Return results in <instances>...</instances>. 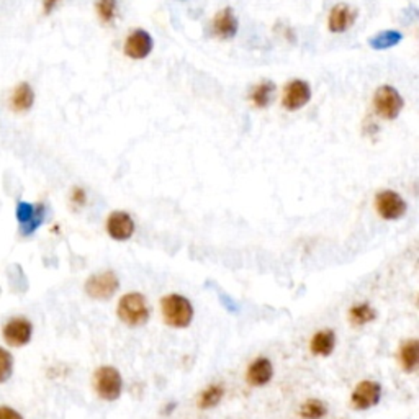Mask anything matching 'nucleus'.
<instances>
[{
  "label": "nucleus",
  "instance_id": "14",
  "mask_svg": "<svg viewBox=\"0 0 419 419\" xmlns=\"http://www.w3.org/2000/svg\"><path fill=\"white\" fill-rule=\"evenodd\" d=\"M272 375H274V369H272L270 360L266 357H259L251 364L249 369H247L246 380L252 387H262V385H267L270 382Z\"/></svg>",
  "mask_w": 419,
  "mask_h": 419
},
{
  "label": "nucleus",
  "instance_id": "27",
  "mask_svg": "<svg viewBox=\"0 0 419 419\" xmlns=\"http://www.w3.org/2000/svg\"><path fill=\"white\" fill-rule=\"evenodd\" d=\"M60 2L61 0H43V11H45L46 15L48 13H51L53 8H55Z\"/></svg>",
  "mask_w": 419,
  "mask_h": 419
},
{
  "label": "nucleus",
  "instance_id": "13",
  "mask_svg": "<svg viewBox=\"0 0 419 419\" xmlns=\"http://www.w3.org/2000/svg\"><path fill=\"white\" fill-rule=\"evenodd\" d=\"M355 18H357V12L352 11L349 6H345V4H338L329 13V30L334 33L349 30L354 25Z\"/></svg>",
  "mask_w": 419,
  "mask_h": 419
},
{
  "label": "nucleus",
  "instance_id": "23",
  "mask_svg": "<svg viewBox=\"0 0 419 419\" xmlns=\"http://www.w3.org/2000/svg\"><path fill=\"white\" fill-rule=\"evenodd\" d=\"M97 13L104 23H111L116 17V0H99Z\"/></svg>",
  "mask_w": 419,
  "mask_h": 419
},
{
  "label": "nucleus",
  "instance_id": "21",
  "mask_svg": "<svg viewBox=\"0 0 419 419\" xmlns=\"http://www.w3.org/2000/svg\"><path fill=\"white\" fill-rule=\"evenodd\" d=\"M223 393H225V392H223L221 385H212V387H208L202 393V397H200V401H198L200 408L210 409V408L217 406V404L221 401Z\"/></svg>",
  "mask_w": 419,
  "mask_h": 419
},
{
  "label": "nucleus",
  "instance_id": "6",
  "mask_svg": "<svg viewBox=\"0 0 419 419\" xmlns=\"http://www.w3.org/2000/svg\"><path fill=\"white\" fill-rule=\"evenodd\" d=\"M120 282L111 270L100 272V274L92 275L85 282V294L95 300H107L118 290Z\"/></svg>",
  "mask_w": 419,
  "mask_h": 419
},
{
  "label": "nucleus",
  "instance_id": "18",
  "mask_svg": "<svg viewBox=\"0 0 419 419\" xmlns=\"http://www.w3.org/2000/svg\"><path fill=\"white\" fill-rule=\"evenodd\" d=\"M401 33L399 32H394V30H387V32H382L378 33V35L372 36L369 40V45L372 50H388V48H393L397 46L399 41H401Z\"/></svg>",
  "mask_w": 419,
  "mask_h": 419
},
{
  "label": "nucleus",
  "instance_id": "20",
  "mask_svg": "<svg viewBox=\"0 0 419 419\" xmlns=\"http://www.w3.org/2000/svg\"><path fill=\"white\" fill-rule=\"evenodd\" d=\"M375 311L370 305L367 303H362V305H357V306H352L349 311V320L352 324H365V323H370V321L375 320Z\"/></svg>",
  "mask_w": 419,
  "mask_h": 419
},
{
  "label": "nucleus",
  "instance_id": "2",
  "mask_svg": "<svg viewBox=\"0 0 419 419\" xmlns=\"http://www.w3.org/2000/svg\"><path fill=\"white\" fill-rule=\"evenodd\" d=\"M118 318L128 326H141L149 318V308L146 303L144 296L141 294H126L120 300L118 310H116Z\"/></svg>",
  "mask_w": 419,
  "mask_h": 419
},
{
  "label": "nucleus",
  "instance_id": "5",
  "mask_svg": "<svg viewBox=\"0 0 419 419\" xmlns=\"http://www.w3.org/2000/svg\"><path fill=\"white\" fill-rule=\"evenodd\" d=\"M33 326L25 316H15L2 326V338L11 348H23L30 343Z\"/></svg>",
  "mask_w": 419,
  "mask_h": 419
},
{
  "label": "nucleus",
  "instance_id": "10",
  "mask_svg": "<svg viewBox=\"0 0 419 419\" xmlns=\"http://www.w3.org/2000/svg\"><path fill=\"white\" fill-rule=\"evenodd\" d=\"M107 233L115 241H126L133 236L135 221L125 212H114L107 220Z\"/></svg>",
  "mask_w": 419,
  "mask_h": 419
},
{
  "label": "nucleus",
  "instance_id": "3",
  "mask_svg": "<svg viewBox=\"0 0 419 419\" xmlns=\"http://www.w3.org/2000/svg\"><path fill=\"white\" fill-rule=\"evenodd\" d=\"M121 375L114 367H100L95 370L94 373V388L97 394L105 401H115L121 394Z\"/></svg>",
  "mask_w": 419,
  "mask_h": 419
},
{
  "label": "nucleus",
  "instance_id": "25",
  "mask_svg": "<svg viewBox=\"0 0 419 419\" xmlns=\"http://www.w3.org/2000/svg\"><path fill=\"white\" fill-rule=\"evenodd\" d=\"M0 419H23V416L17 409L2 404V406H0Z\"/></svg>",
  "mask_w": 419,
  "mask_h": 419
},
{
  "label": "nucleus",
  "instance_id": "26",
  "mask_svg": "<svg viewBox=\"0 0 419 419\" xmlns=\"http://www.w3.org/2000/svg\"><path fill=\"white\" fill-rule=\"evenodd\" d=\"M71 202L74 205H84L85 203V193L82 188H74L71 195Z\"/></svg>",
  "mask_w": 419,
  "mask_h": 419
},
{
  "label": "nucleus",
  "instance_id": "12",
  "mask_svg": "<svg viewBox=\"0 0 419 419\" xmlns=\"http://www.w3.org/2000/svg\"><path fill=\"white\" fill-rule=\"evenodd\" d=\"M35 104V92H33L32 85L28 82H20L15 85V89L12 90L11 99H8V107L15 114H27Z\"/></svg>",
  "mask_w": 419,
  "mask_h": 419
},
{
  "label": "nucleus",
  "instance_id": "15",
  "mask_svg": "<svg viewBox=\"0 0 419 419\" xmlns=\"http://www.w3.org/2000/svg\"><path fill=\"white\" fill-rule=\"evenodd\" d=\"M213 30H215V35L223 38V40H231L236 35L238 20L233 13V8L226 7L221 12H218L215 22H213Z\"/></svg>",
  "mask_w": 419,
  "mask_h": 419
},
{
  "label": "nucleus",
  "instance_id": "19",
  "mask_svg": "<svg viewBox=\"0 0 419 419\" xmlns=\"http://www.w3.org/2000/svg\"><path fill=\"white\" fill-rule=\"evenodd\" d=\"M274 92H275L274 82L270 81L261 82V84L256 85L254 90H252V102H254L256 107H259V109H266V107H269V104L272 102Z\"/></svg>",
  "mask_w": 419,
  "mask_h": 419
},
{
  "label": "nucleus",
  "instance_id": "11",
  "mask_svg": "<svg viewBox=\"0 0 419 419\" xmlns=\"http://www.w3.org/2000/svg\"><path fill=\"white\" fill-rule=\"evenodd\" d=\"M153 38H151L148 32L136 30L126 38L125 53L126 56L133 57V60H144V57H148L149 53L153 51Z\"/></svg>",
  "mask_w": 419,
  "mask_h": 419
},
{
  "label": "nucleus",
  "instance_id": "1",
  "mask_svg": "<svg viewBox=\"0 0 419 419\" xmlns=\"http://www.w3.org/2000/svg\"><path fill=\"white\" fill-rule=\"evenodd\" d=\"M163 308V318L165 324L172 328H187L192 323L193 306L182 295H167L160 301Z\"/></svg>",
  "mask_w": 419,
  "mask_h": 419
},
{
  "label": "nucleus",
  "instance_id": "17",
  "mask_svg": "<svg viewBox=\"0 0 419 419\" xmlns=\"http://www.w3.org/2000/svg\"><path fill=\"white\" fill-rule=\"evenodd\" d=\"M419 359V343L418 339H409L401 344L399 349V360L404 372H414Z\"/></svg>",
  "mask_w": 419,
  "mask_h": 419
},
{
  "label": "nucleus",
  "instance_id": "8",
  "mask_svg": "<svg viewBox=\"0 0 419 419\" xmlns=\"http://www.w3.org/2000/svg\"><path fill=\"white\" fill-rule=\"evenodd\" d=\"M311 99V87L305 81H291L284 90V107L287 110H298Z\"/></svg>",
  "mask_w": 419,
  "mask_h": 419
},
{
  "label": "nucleus",
  "instance_id": "9",
  "mask_svg": "<svg viewBox=\"0 0 419 419\" xmlns=\"http://www.w3.org/2000/svg\"><path fill=\"white\" fill-rule=\"evenodd\" d=\"M380 397H382V387L377 382L365 380L357 385L350 399L355 409H369L380 401Z\"/></svg>",
  "mask_w": 419,
  "mask_h": 419
},
{
  "label": "nucleus",
  "instance_id": "7",
  "mask_svg": "<svg viewBox=\"0 0 419 419\" xmlns=\"http://www.w3.org/2000/svg\"><path fill=\"white\" fill-rule=\"evenodd\" d=\"M375 208H377L378 215L385 220H398L406 212V202L397 192L385 190L375 197Z\"/></svg>",
  "mask_w": 419,
  "mask_h": 419
},
{
  "label": "nucleus",
  "instance_id": "4",
  "mask_svg": "<svg viewBox=\"0 0 419 419\" xmlns=\"http://www.w3.org/2000/svg\"><path fill=\"white\" fill-rule=\"evenodd\" d=\"M373 107L375 111H377L382 118L394 120L401 114L404 102L397 89H393V87L390 85H383L380 87L373 97Z\"/></svg>",
  "mask_w": 419,
  "mask_h": 419
},
{
  "label": "nucleus",
  "instance_id": "16",
  "mask_svg": "<svg viewBox=\"0 0 419 419\" xmlns=\"http://www.w3.org/2000/svg\"><path fill=\"white\" fill-rule=\"evenodd\" d=\"M336 345V334L333 329H323L320 333L313 336L310 343V349L315 355H321V357H328L333 352Z\"/></svg>",
  "mask_w": 419,
  "mask_h": 419
},
{
  "label": "nucleus",
  "instance_id": "24",
  "mask_svg": "<svg viewBox=\"0 0 419 419\" xmlns=\"http://www.w3.org/2000/svg\"><path fill=\"white\" fill-rule=\"evenodd\" d=\"M13 372V357L12 354L0 348V383H6L7 380H11Z\"/></svg>",
  "mask_w": 419,
  "mask_h": 419
},
{
  "label": "nucleus",
  "instance_id": "22",
  "mask_svg": "<svg viewBox=\"0 0 419 419\" xmlns=\"http://www.w3.org/2000/svg\"><path fill=\"white\" fill-rule=\"evenodd\" d=\"M300 414L301 418L305 419H320L326 414V406L320 399H310V401H306L303 406H301Z\"/></svg>",
  "mask_w": 419,
  "mask_h": 419
}]
</instances>
